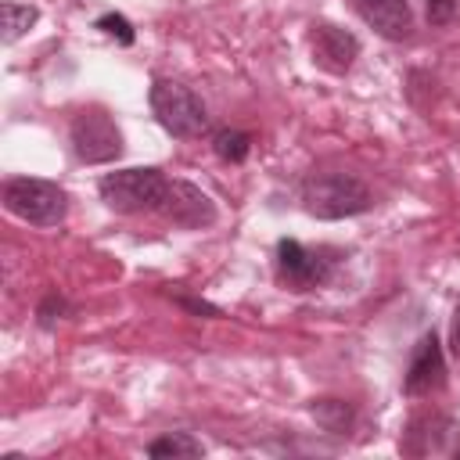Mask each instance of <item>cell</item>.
Here are the masks:
<instances>
[{"label":"cell","mask_w":460,"mask_h":460,"mask_svg":"<svg viewBox=\"0 0 460 460\" xmlns=\"http://www.w3.org/2000/svg\"><path fill=\"white\" fill-rule=\"evenodd\" d=\"M298 201L302 208L313 216V219H349V216H359L374 205V194L370 187L349 172V169H320V172H309L298 187Z\"/></svg>","instance_id":"cell-1"},{"label":"cell","mask_w":460,"mask_h":460,"mask_svg":"<svg viewBox=\"0 0 460 460\" xmlns=\"http://www.w3.org/2000/svg\"><path fill=\"white\" fill-rule=\"evenodd\" d=\"M169 176L155 165H133V169H115L97 180L101 201L119 212V216H140V212H158L165 198Z\"/></svg>","instance_id":"cell-2"},{"label":"cell","mask_w":460,"mask_h":460,"mask_svg":"<svg viewBox=\"0 0 460 460\" xmlns=\"http://www.w3.org/2000/svg\"><path fill=\"white\" fill-rule=\"evenodd\" d=\"M4 208L29 226H61L68 216V194L61 183L43 176H11L4 180Z\"/></svg>","instance_id":"cell-3"},{"label":"cell","mask_w":460,"mask_h":460,"mask_svg":"<svg viewBox=\"0 0 460 460\" xmlns=\"http://www.w3.org/2000/svg\"><path fill=\"white\" fill-rule=\"evenodd\" d=\"M273 259H277V277L288 291H316L338 273L341 252L331 248V244L309 248L295 237H280Z\"/></svg>","instance_id":"cell-4"},{"label":"cell","mask_w":460,"mask_h":460,"mask_svg":"<svg viewBox=\"0 0 460 460\" xmlns=\"http://www.w3.org/2000/svg\"><path fill=\"white\" fill-rule=\"evenodd\" d=\"M147 104H151V115L158 119V126L176 140H190L208 129L205 101L176 79H155L147 90Z\"/></svg>","instance_id":"cell-5"},{"label":"cell","mask_w":460,"mask_h":460,"mask_svg":"<svg viewBox=\"0 0 460 460\" xmlns=\"http://www.w3.org/2000/svg\"><path fill=\"white\" fill-rule=\"evenodd\" d=\"M68 144H72V155L83 162V165H108L122 155V129L115 126V119L101 108H83L72 126H68Z\"/></svg>","instance_id":"cell-6"},{"label":"cell","mask_w":460,"mask_h":460,"mask_svg":"<svg viewBox=\"0 0 460 460\" xmlns=\"http://www.w3.org/2000/svg\"><path fill=\"white\" fill-rule=\"evenodd\" d=\"M446 388V352L435 331H424L410 352L406 374H402V395L410 399H424Z\"/></svg>","instance_id":"cell-7"},{"label":"cell","mask_w":460,"mask_h":460,"mask_svg":"<svg viewBox=\"0 0 460 460\" xmlns=\"http://www.w3.org/2000/svg\"><path fill=\"white\" fill-rule=\"evenodd\" d=\"M158 216L180 230H205L216 223L219 212H216V201L201 187H194L190 180H169L165 198L158 205Z\"/></svg>","instance_id":"cell-8"},{"label":"cell","mask_w":460,"mask_h":460,"mask_svg":"<svg viewBox=\"0 0 460 460\" xmlns=\"http://www.w3.org/2000/svg\"><path fill=\"white\" fill-rule=\"evenodd\" d=\"M309 50H313V65L331 72V75H345L356 58H359V36L334 25V22H313L309 29Z\"/></svg>","instance_id":"cell-9"},{"label":"cell","mask_w":460,"mask_h":460,"mask_svg":"<svg viewBox=\"0 0 460 460\" xmlns=\"http://www.w3.org/2000/svg\"><path fill=\"white\" fill-rule=\"evenodd\" d=\"M356 7L363 14V22L377 36L395 40V43L399 40H410V32H413V11H410L406 0H356Z\"/></svg>","instance_id":"cell-10"},{"label":"cell","mask_w":460,"mask_h":460,"mask_svg":"<svg viewBox=\"0 0 460 460\" xmlns=\"http://www.w3.org/2000/svg\"><path fill=\"white\" fill-rule=\"evenodd\" d=\"M460 431V424L453 420V417H446V413H420V417H413L410 424H406V435H402V442L399 446H410V442H417V456H424V453H442L446 449V435H456Z\"/></svg>","instance_id":"cell-11"},{"label":"cell","mask_w":460,"mask_h":460,"mask_svg":"<svg viewBox=\"0 0 460 460\" xmlns=\"http://www.w3.org/2000/svg\"><path fill=\"white\" fill-rule=\"evenodd\" d=\"M205 446L190 431H165L147 446V456L155 460H176V456H201Z\"/></svg>","instance_id":"cell-12"},{"label":"cell","mask_w":460,"mask_h":460,"mask_svg":"<svg viewBox=\"0 0 460 460\" xmlns=\"http://www.w3.org/2000/svg\"><path fill=\"white\" fill-rule=\"evenodd\" d=\"M309 413L316 417V424L323 431H334V435H345L352 428V420H356V410L345 399H316L309 406Z\"/></svg>","instance_id":"cell-13"},{"label":"cell","mask_w":460,"mask_h":460,"mask_svg":"<svg viewBox=\"0 0 460 460\" xmlns=\"http://www.w3.org/2000/svg\"><path fill=\"white\" fill-rule=\"evenodd\" d=\"M0 14H4V43L22 40V36L40 22V7H32V4H18V0H4Z\"/></svg>","instance_id":"cell-14"},{"label":"cell","mask_w":460,"mask_h":460,"mask_svg":"<svg viewBox=\"0 0 460 460\" xmlns=\"http://www.w3.org/2000/svg\"><path fill=\"white\" fill-rule=\"evenodd\" d=\"M212 151H216L223 162L241 165V162L248 158V151H252V133L223 126V129H216V133H212Z\"/></svg>","instance_id":"cell-15"},{"label":"cell","mask_w":460,"mask_h":460,"mask_svg":"<svg viewBox=\"0 0 460 460\" xmlns=\"http://www.w3.org/2000/svg\"><path fill=\"white\" fill-rule=\"evenodd\" d=\"M93 29H101L104 36H111V40H119L122 47H133V40H137V32H133V22L126 18V14H119V11H108V14H101L97 22H93Z\"/></svg>","instance_id":"cell-16"},{"label":"cell","mask_w":460,"mask_h":460,"mask_svg":"<svg viewBox=\"0 0 460 460\" xmlns=\"http://www.w3.org/2000/svg\"><path fill=\"white\" fill-rule=\"evenodd\" d=\"M65 313H68V302H65L58 291H50V295H47V298L36 305V323H40L43 331H50V327H54V323H58Z\"/></svg>","instance_id":"cell-17"},{"label":"cell","mask_w":460,"mask_h":460,"mask_svg":"<svg viewBox=\"0 0 460 460\" xmlns=\"http://www.w3.org/2000/svg\"><path fill=\"white\" fill-rule=\"evenodd\" d=\"M456 7L460 0H424V14L431 25H449L456 18Z\"/></svg>","instance_id":"cell-18"},{"label":"cell","mask_w":460,"mask_h":460,"mask_svg":"<svg viewBox=\"0 0 460 460\" xmlns=\"http://www.w3.org/2000/svg\"><path fill=\"white\" fill-rule=\"evenodd\" d=\"M449 352L460 359V302L453 309V323H449Z\"/></svg>","instance_id":"cell-19"},{"label":"cell","mask_w":460,"mask_h":460,"mask_svg":"<svg viewBox=\"0 0 460 460\" xmlns=\"http://www.w3.org/2000/svg\"><path fill=\"white\" fill-rule=\"evenodd\" d=\"M180 305H187L190 313H208V316H219V309L216 305H208V302H198V298H176Z\"/></svg>","instance_id":"cell-20"},{"label":"cell","mask_w":460,"mask_h":460,"mask_svg":"<svg viewBox=\"0 0 460 460\" xmlns=\"http://www.w3.org/2000/svg\"><path fill=\"white\" fill-rule=\"evenodd\" d=\"M453 456H456V460H460V446H456V449H453Z\"/></svg>","instance_id":"cell-21"}]
</instances>
